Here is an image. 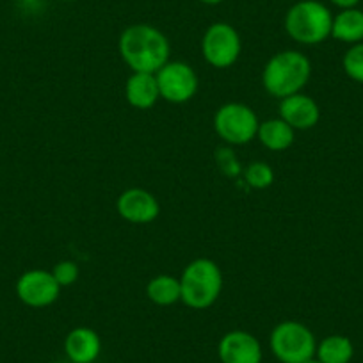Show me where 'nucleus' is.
<instances>
[{
    "instance_id": "obj_1",
    "label": "nucleus",
    "mask_w": 363,
    "mask_h": 363,
    "mask_svg": "<svg viewBox=\"0 0 363 363\" xmlns=\"http://www.w3.org/2000/svg\"><path fill=\"white\" fill-rule=\"evenodd\" d=\"M118 50L134 73H157L169 62L171 45L162 30L150 23H135L121 33Z\"/></svg>"
},
{
    "instance_id": "obj_2",
    "label": "nucleus",
    "mask_w": 363,
    "mask_h": 363,
    "mask_svg": "<svg viewBox=\"0 0 363 363\" xmlns=\"http://www.w3.org/2000/svg\"><path fill=\"white\" fill-rule=\"evenodd\" d=\"M312 77V62L303 52L284 50L272 55L262 72L264 89L274 99H287V96L301 93L303 87Z\"/></svg>"
},
{
    "instance_id": "obj_3",
    "label": "nucleus",
    "mask_w": 363,
    "mask_h": 363,
    "mask_svg": "<svg viewBox=\"0 0 363 363\" xmlns=\"http://www.w3.org/2000/svg\"><path fill=\"white\" fill-rule=\"evenodd\" d=\"M182 299L193 310L211 308L223 291V272L211 258H196L191 262L180 277Z\"/></svg>"
},
{
    "instance_id": "obj_4",
    "label": "nucleus",
    "mask_w": 363,
    "mask_h": 363,
    "mask_svg": "<svg viewBox=\"0 0 363 363\" xmlns=\"http://www.w3.org/2000/svg\"><path fill=\"white\" fill-rule=\"evenodd\" d=\"M284 26L296 43L319 45L331 36L333 15L319 0H301L289 9Z\"/></svg>"
},
{
    "instance_id": "obj_5",
    "label": "nucleus",
    "mask_w": 363,
    "mask_h": 363,
    "mask_svg": "<svg viewBox=\"0 0 363 363\" xmlns=\"http://www.w3.org/2000/svg\"><path fill=\"white\" fill-rule=\"evenodd\" d=\"M271 351L281 363H306L315 358L317 342L308 326L298 320H284L272 330Z\"/></svg>"
},
{
    "instance_id": "obj_6",
    "label": "nucleus",
    "mask_w": 363,
    "mask_h": 363,
    "mask_svg": "<svg viewBox=\"0 0 363 363\" xmlns=\"http://www.w3.org/2000/svg\"><path fill=\"white\" fill-rule=\"evenodd\" d=\"M258 121L251 107L239 102H230L219 107L214 116V130L228 145L242 146L257 138Z\"/></svg>"
},
{
    "instance_id": "obj_7",
    "label": "nucleus",
    "mask_w": 363,
    "mask_h": 363,
    "mask_svg": "<svg viewBox=\"0 0 363 363\" xmlns=\"http://www.w3.org/2000/svg\"><path fill=\"white\" fill-rule=\"evenodd\" d=\"M242 50V41L233 26L225 22H216L205 30L201 40V54L212 68H230L239 59Z\"/></svg>"
},
{
    "instance_id": "obj_8",
    "label": "nucleus",
    "mask_w": 363,
    "mask_h": 363,
    "mask_svg": "<svg viewBox=\"0 0 363 363\" xmlns=\"http://www.w3.org/2000/svg\"><path fill=\"white\" fill-rule=\"evenodd\" d=\"M160 99L171 104H186L196 96L198 75L187 62L169 61L155 73Z\"/></svg>"
},
{
    "instance_id": "obj_9",
    "label": "nucleus",
    "mask_w": 363,
    "mask_h": 363,
    "mask_svg": "<svg viewBox=\"0 0 363 363\" xmlns=\"http://www.w3.org/2000/svg\"><path fill=\"white\" fill-rule=\"evenodd\" d=\"M61 289L52 271L45 269H30L23 272L16 281V296L23 305L30 308H45L54 305L59 299Z\"/></svg>"
},
{
    "instance_id": "obj_10",
    "label": "nucleus",
    "mask_w": 363,
    "mask_h": 363,
    "mask_svg": "<svg viewBox=\"0 0 363 363\" xmlns=\"http://www.w3.org/2000/svg\"><path fill=\"white\" fill-rule=\"evenodd\" d=\"M118 214L132 225H148L160 214V205L157 198L146 189L132 187L123 191L116 201Z\"/></svg>"
},
{
    "instance_id": "obj_11",
    "label": "nucleus",
    "mask_w": 363,
    "mask_h": 363,
    "mask_svg": "<svg viewBox=\"0 0 363 363\" xmlns=\"http://www.w3.org/2000/svg\"><path fill=\"white\" fill-rule=\"evenodd\" d=\"M218 354L221 363H262L264 352L255 335L233 330L219 340Z\"/></svg>"
},
{
    "instance_id": "obj_12",
    "label": "nucleus",
    "mask_w": 363,
    "mask_h": 363,
    "mask_svg": "<svg viewBox=\"0 0 363 363\" xmlns=\"http://www.w3.org/2000/svg\"><path fill=\"white\" fill-rule=\"evenodd\" d=\"M280 118L294 130H310L320 120V109L315 100L303 93L280 100Z\"/></svg>"
},
{
    "instance_id": "obj_13",
    "label": "nucleus",
    "mask_w": 363,
    "mask_h": 363,
    "mask_svg": "<svg viewBox=\"0 0 363 363\" xmlns=\"http://www.w3.org/2000/svg\"><path fill=\"white\" fill-rule=\"evenodd\" d=\"M102 351V340L91 328H75L65 338V352L72 363H93Z\"/></svg>"
},
{
    "instance_id": "obj_14",
    "label": "nucleus",
    "mask_w": 363,
    "mask_h": 363,
    "mask_svg": "<svg viewBox=\"0 0 363 363\" xmlns=\"http://www.w3.org/2000/svg\"><path fill=\"white\" fill-rule=\"evenodd\" d=\"M125 99L139 111L152 109L160 99L155 73H132L125 82Z\"/></svg>"
},
{
    "instance_id": "obj_15",
    "label": "nucleus",
    "mask_w": 363,
    "mask_h": 363,
    "mask_svg": "<svg viewBox=\"0 0 363 363\" xmlns=\"http://www.w3.org/2000/svg\"><path fill=\"white\" fill-rule=\"evenodd\" d=\"M331 38L342 43L356 45L363 41V11L358 8L342 9L337 16H333L331 26Z\"/></svg>"
},
{
    "instance_id": "obj_16",
    "label": "nucleus",
    "mask_w": 363,
    "mask_h": 363,
    "mask_svg": "<svg viewBox=\"0 0 363 363\" xmlns=\"http://www.w3.org/2000/svg\"><path fill=\"white\" fill-rule=\"evenodd\" d=\"M257 138L271 152H284V150L291 148L292 143H294L296 130L291 125L285 123L281 118H274V120L260 123Z\"/></svg>"
},
{
    "instance_id": "obj_17",
    "label": "nucleus",
    "mask_w": 363,
    "mask_h": 363,
    "mask_svg": "<svg viewBox=\"0 0 363 363\" xmlns=\"http://www.w3.org/2000/svg\"><path fill=\"white\" fill-rule=\"evenodd\" d=\"M146 296L152 303L159 306H171L182 299L180 278L169 274H159L152 278L146 285Z\"/></svg>"
},
{
    "instance_id": "obj_18",
    "label": "nucleus",
    "mask_w": 363,
    "mask_h": 363,
    "mask_svg": "<svg viewBox=\"0 0 363 363\" xmlns=\"http://www.w3.org/2000/svg\"><path fill=\"white\" fill-rule=\"evenodd\" d=\"M315 356L320 363H349L354 356V345L344 335H330L317 344Z\"/></svg>"
},
{
    "instance_id": "obj_19",
    "label": "nucleus",
    "mask_w": 363,
    "mask_h": 363,
    "mask_svg": "<svg viewBox=\"0 0 363 363\" xmlns=\"http://www.w3.org/2000/svg\"><path fill=\"white\" fill-rule=\"evenodd\" d=\"M244 180L253 189H267L274 182V171L267 162H251L244 171Z\"/></svg>"
},
{
    "instance_id": "obj_20",
    "label": "nucleus",
    "mask_w": 363,
    "mask_h": 363,
    "mask_svg": "<svg viewBox=\"0 0 363 363\" xmlns=\"http://www.w3.org/2000/svg\"><path fill=\"white\" fill-rule=\"evenodd\" d=\"M342 66H344V72L349 79L363 84V41L352 45L345 52L344 59H342Z\"/></svg>"
},
{
    "instance_id": "obj_21",
    "label": "nucleus",
    "mask_w": 363,
    "mask_h": 363,
    "mask_svg": "<svg viewBox=\"0 0 363 363\" xmlns=\"http://www.w3.org/2000/svg\"><path fill=\"white\" fill-rule=\"evenodd\" d=\"M52 274H54V278L57 280V284L61 285V287H69V285H73L77 280H79L80 271H79V265H77L75 262L62 260L55 265Z\"/></svg>"
},
{
    "instance_id": "obj_22",
    "label": "nucleus",
    "mask_w": 363,
    "mask_h": 363,
    "mask_svg": "<svg viewBox=\"0 0 363 363\" xmlns=\"http://www.w3.org/2000/svg\"><path fill=\"white\" fill-rule=\"evenodd\" d=\"M330 2L340 9H351V8H356L362 0H330Z\"/></svg>"
},
{
    "instance_id": "obj_23",
    "label": "nucleus",
    "mask_w": 363,
    "mask_h": 363,
    "mask_svg": "<svg viewBox=\"0 0 363 363\" xmlns=\"http://www.w3.org/2000/svg\"><path fill=\"white\" fill-rule=\"evenodd\" d=\"M201 4H207V6H218V4H221L223 0H200Z\"/></svg>"
},
{
    "instance_id": "obj_24",
    "label": "nucleus",
    "mask_w": 363,
    "mask_h": 363,
    "mask_svg": "<svg viewBox=\"0 0 363 363\" xmlns=\"http://www.w3.org/2000/svg\"><path fill=\"white\" fill-rule=\"evenodd\" d=\"M306 363H320V362L317 358H312V359H308V362H306Z\"/></svg>"
},
{
    "instance_id": "obj_25",
    "label": "nucleus",
    "mask_w": 363,
    "mask_h": 363,
    "mask_svg": "<svg viewBox=\"0 0 363 363\" xmlns=\"http://www.w3.org/2000/svg\"><path fill=\"white\" fill-rule=\"evenodd\" d=\"M61 2H77V0H61Z\"/></svg>"
},
{
    "instance_id": "obj_26",
    "label": "nucleus",
    "mask_w": 363,
    "mask_h": 363,
    "mask_svg": "<svg viewBox=\"0 0 363 363\" xmlns=\"http://www.w3.org/2000/svg\"><path fill=\"white\" fill-rule=\"evenodd\" d=\"M26 2H34V0H26Z\"/></svg>"
}]
</instances>
